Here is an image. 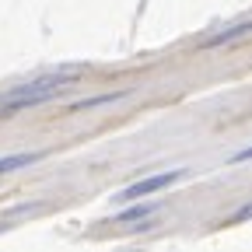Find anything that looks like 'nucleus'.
I'll return each mask as SVG.
<instances>
[{
    "instance_id": "1",
    "label": "nucleus",
    "mask_w": 252,
    "mask_h": 252,
    "mask_svg": "<svg viewBox=\"0 0 252 252\" xmlns=\"http://www.w3.org/2000/svg\"><path fill=\"white\" fill-rule=\"evenodd\" d=\"M77 74H53V77H39V81H28V84H18L11 88L4 98H0V119L4 116H14V112H25V109H39L53 98H60L63 88H70Z\"/></svg>"
},
{
    "instance_id": "2",
    "label": "nucleus",
    "mask_w": 252,
    "mask_h": 252,
    "mask_svg": "<svg viewBox=\"0 0 252 252\" xmlns=\"http://www.w3.org/2000/svg\"><path fill=\"white\" fill-rule=\"evenodd\" d=\"M186 175H189L186 168H179V172H161V175H147V179H140V182H133V186L119 189L116 200H119V203H133V200L151 196V193H158V189H165V186H172V182H179V179H186Z\"/></svg>"
},
{
    "instance_id": "3",
    "label": "nucleus",
    "mask_w": 252,
    "mask_h": 252,
    "mask_svg": "<svg viewBox=\"0 0 252 252\" xmlns=\"http://www.w3.org/2000/svg\"><path fill=\"white\" fill-rule=\"evenodd\" d=\"M245 35H252V21H242V25H231V28H220V32H214V35H207V39H203V49L228 46V42H235V39H245Z\"/></svg>"
},
{
    "instance_id": "4",
    "label": "nucleus",
    "mask_w": 252,
    "mask_h": 252,
    "mask_svg": "<svg viewBox=\"0 0 252 252\" xmlns=\"http://www.w3.org/2000/svg\"><path fill=\"white\" fill-rule=\"evenodd\" d=\"M126 91H109V94H94V98H84V102H74L67 112H88V109H98V105H109V102H119Z\"/></svg>"
},
{
    "instance_id": "5",
    "label": "nucleus",
    "mask_w": 252,
    "mask_h": 252,
    "mask_svg": "<svg viewBox=\"0 0 252 252\" xmlns=\"http://www.w3.org/2000/svg\"><path fill=\"white\" fill-rule=\"evenodd\" d=\"M42 154L35 151H28V154H7V158H0V175L4 172H14V168H25V165H35Z\"/></svg>"
},
{
    "instance_id": "6",
    "label": "nucleus",
    "mask_w": 252,
    "mask_h": 252,
    "mask_svg": "<svg viewBox=\"0 0 252 252\" xmlns=\"http://www.w3.org/2000/svg\"><path fill=\"white\" fill-rule=\"evenodd\" d=\"M154 210H158V203H140V207L123 210V214H119V220H144V217H151Z\"/></svg>"
},
{
    "instance_id": "7",
    "label": "nucleus",
    "mask_w": 252,
    "mask_h": 252,
    "mask_svg": "<svg viewBox=\"0 0 252 252\" xmlns=\"http://www.w3.org/2000/svg\"><path fill=\"white\" fill-rule=\"evenodd\" d=\"M249 217H252V203H245L242 210H235V214L228 217V224H242V220H249Z\"/></svg>"
},
{
    "instance_id": "8",
    "label": "nucleus",
    "mask_w": 252,
    "mask_h": 252,
    "mask_svg": "<svg viewBox=\"0 0 252 252\" xmlns=\"http://www.w3.org/2000/svg\"><path fill=\"white\" fill-rule=\"evenodd\" d=\"M231 161H235V165H238V161H252V147H245V151L231 154Z\"/></svg>"
}]
</instances>
